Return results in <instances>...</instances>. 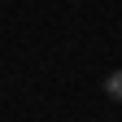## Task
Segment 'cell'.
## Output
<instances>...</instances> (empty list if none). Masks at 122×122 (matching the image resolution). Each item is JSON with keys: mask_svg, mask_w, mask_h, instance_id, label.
Here are the masks:
<instances>
[{"mask_svg": "<svg viewBox=\"0 0 122 122\" xmlns=\"http://www.w3.org/2000/svg\"><path fill=\"white\" fill-rule=\"evenodd\" d=\"M100 92H105L109 100H118V105H122V70H113V74H105V83H100Z\"/></svg>", "mask_w": 122, "mask_h": 122, "instance_id": "1", "label": "cell"}]
</instances>
